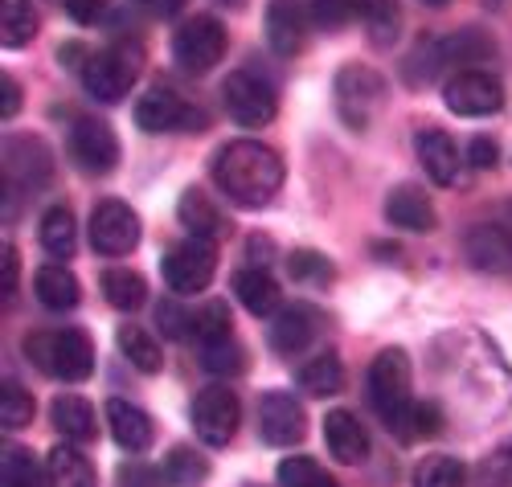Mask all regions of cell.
<instances>
[{"instance_id": "6da1fadb", "label": "cell", "mask_w": 512, "mask_h": 487, "mask_svg": "<svg viewBox=\"0 0 512 487\" xmlns=\"http://www.w3.org/2000/svg\"><path fill=\"white\" fill-rule=\"evenodd\" d=\"M213 181L238 209H263L283 185V160L259 140H230L213 156Z\"/></svg>"}, {"instance_id": "7a4b0ae2", "label": "cell", "mask_w": 512, "mask_h": 487, "mask_svg": "<svg viewBox=\"0 0 512 487\" xmlns=\"http://www.w3.org/2000/svg\"><path fill=\"white\" fill-rule=\"evenodd\" d=\"M369 406L386 422L390 434L410 442V422H414V393H410V357L406 348H381L369 365Z\"/></svg>"}, {"instance_id": "3957f363", "label": "cell", "mask_w": 512, "mask_h": 487, "mask_svg": "<svg viewBox=\"0 0 512 487\" xmlns=\"http://www.w3.org/2000/svg\"><path fill=\"white\" fill-rule=\"evenodd\" d=\"M25 357L58 381H87L95 373V344L82 328H62V332H33L25 336Z\"/></svg>"}, {"instance_id": "277c9868", "label": "cell", "mask_w": 512, "mask_h": 487, "mask_svg": "<svg viewBox=\"0 0 512 487\" xmlns=\"http://www.w3.org/2000/svg\"><path fill=\"white\" fill-rule=\"evenodd\" d=\"M140 70H144V50L136 46V41H119V46H107V50L91 54L78 74H82V86H87L91 99L119 103L136 86Z\"/></svg>"}, {"instance_id": "5b68a950", "label": "cell", "mask_w": 512, "mask_h": 487, "mask_svg": "<svg viewBox=\"0 0 512 487\" xmlns=\"http://www.w3.org/2000/svg\"><path fill=\"white\" fill-rule=\"evenodd\" d=\"M332 99H336V115L345 119L353 131H365L381 107H386V78H381L373 66L349 62L340 66L336 82H332Z\"/></svg>"}, {"instance_id": "8992f818", "label": "cell", "mask_w": 512, "mask_h": 487, "mask_svg": "<svg viewBox=\"0 0 512 487\" xmlns=\"http://www.w3.org/2000/svg\"><path fill=\"white\" fill-rule=\"evenodd\" d=\"M222 103H226V115L238 127H267L279 111L275 86L267 78H259L254 70H234L222 82Z\"/></svg>"}, {"instance_id": "52a82bcc", "label": "cell", "mask_w": 512, "mask_h": 487, "mask_svg": "<svg viewBox=\"0 0 512 487\" xmlns=\"http://www.w3.org/2000/svg\"><path fill=\"white\" fill-rule=\"evenodd\" d=\"M173 58L181 62V70L189 74H209L226 58V25L218 17H189L177 33H173Z\"/></svg>"}, {"instance_id": "ba28073f", "label": "cell", "mask_w": 512, "mask_h": 487, "mask_svg": "<svg viewBox=\"0 0 512 487\" xmlns=\"http://www.w3.org/2000/svg\"><path fill=\"white\" fill-rule=\"evenodd\" d=\"M160 271H164L168 291L197 295V291H205L213 283V271H218V254H213V242H205V238H185V242H177L173 250L164 254Z\"/></svg>"}, {"instance_id": "9c48e42d", "label": "cell", "mask_w": 512, "mask_h": 487, "mask_svg": "<svg viewBox=\"0 0 512 487\" xmlns=\"http://www.w3.org/2000/svg\"><path fill=\"white\" fill-rule=\"evenodd\" d=\"M242 422V402L238 393L226 385H205L193 397V430L205 447H226V442L238 434Z\"/></svg>"}, {"instance_id": "30bf717a", "label": "cell", "mask_w": 512, "mask_h": 487, "mask_svg": "<svg viewBox=\"0 0 512 487\" xmlns=\"http://www.w3.org/2000/svg\"><path fill=\"white\" fill-rule=\"evenodd\" d=\"M132 119L148 136H164V131H201V111H193L173 86H152L132 107Z\"/></svg>"}, {"instance_id": "8fae6325", "label": "cell", "mask_w": 512, "mask_h": 487, "mask_svg": "<svg viewBox=\"0 0 512 487\" xmlns=\"http://www.w3.org/2000/svg\"><path fill=\"white\" fill-rule=\"evenodd\" d=\"M91 246L103 258H123L140 246V217L132 205H123L115 197L99 201L91 209Z\"/></svg>"}, {"instance_id": "7c38bea8", "label": "cell", "mask_w": 512, "mask_h": 487, "mask_svg": "<svg viewBox=\"0 0 512 487\" xmlns=\"http://www.w3.org/2000/svg\"><path fill=\"white\" fill-rule=\"evenodd\" d=\"M443 103H447V111H455L463 119H484L504 107V86H500V78H492L484 70H459L443 86Z\"/></svg>"}, {"instance_id": "4fadbf2b", "label": "cell", "mask_w": 512, "mask_h": 487, "mask_svg": "<svg viewBox=\"0 0 512 487\" xmlns=\"http://www.w3.org/2000/svg\"><path fill=\"white\" fill-rule=\"evenodd\" d=\"M70 160L82 172H91V176L115 172V164H119V140H115L111 123H103V119H78L70 127Z\"/></svg>"}, {"instance_id": "5bb4252c", "label": "cell", "mask_w": 512, "mask_h": 487, "mask_svg": "<svg viewBox=\"0 0 512 487\" xmlns=\"http://www.w3.org/2000/svg\"><path fill=\"white\" fill-rule=\"evenodd\" d=\"M259 434L271 447H295L308 434V414L300 406V397H291L283 389H271L259 397Z\"/></svg>"}, {"instance_id": "9a60e30c", "label": "cell", "mask_w": 512, "mask_h": 487, "mask_svg": "<svg viewBox=\"0 0 512 487\" xmlns=\"http://www.w3.org/2000/svg\"><path fill=\"white\" fill-rule=\"evenodd\" d=\"M463 254L476 271L488 275H512V226L500 221H480L463 234Z\"/></svg>"}, {"instance_id": "2e32d148", "label": "cell", "mask_w": 512, "mask_h": 487, "mask_svg": "<svg viewBox=\"0 0 512 487\" xmlns=\"http://www.w3.org/2000/svg\"><path fill=\"white\" fill-rule=\"evenodd\" d=\"M320 312L312 303H291L279 316H271V348L279 357H300L320 332Z\"/></svg>"}, {"instance_id": "e0dca14e", "label": "cell", "mask_w": 512, "mask_h": 487, "mask_svg": "<svg viewBox=\"0 0 512 487\" xmlns=\"http://www.w3.org/2000/svg\"><path fill=\"white\" fill-rule=\"evenodd\" d=\"M324 447L336 463L357 467L369 459V430L361 426V418L353 410H332V414H324Z\"/></svg>"}, {"instance_id": "ac0fdd59", "label": "cell", "mask_w": 512, "mask_h": 487, "mask_svg": "<svg viewBox=\"0 0 512 487\" xmlns=\"http://www.w3.org/2000/svg\"><path fill=\"white\" fill-rule=\"evenodd\" d=\"M414 152L422 160V172L431 176L435 185H443V189L455 185L459 176H463V156H459L455 140L447 136V131H439V127L418 131V136H414Z\"/></svg>"}, {"instance_id": "d6986e66", "label": "cell", "mask_w": 512, "mask_h": 487, "mask_svg": "<svg viewBox=\"0 0 512 487\" xmlns=\"http://www.w3.org/2000/svg\"><path fill=\"white\" fill-rule=\"evenodd\" d=\"M107 426H111V438L127 455H144L156 442V422L136 402H123V397H111L107 402Z\"/></svg>"}, {"instance_id": "ffe728a7", "label": "cell", "mask_w": 512, "mask_h": 487, "mask_svg": "<svg viewBox=\"0 0 512 487\" xmlns=\"http://www.w3.org/2000/svg\"><path fill=\"white\" fill-rule=\"evenodd\" d=\"M308 37V13L295 0H271L267 5V46L279 58H295Z\"/></svg>"}, {"instance_id": "44dd1931", "label": "cell", "mask_w": 512, "mask_h": 487, "mask_svg": "<svg viewBox=\"0 0 512 487\" xmlns=\"http://www.w3.org/2000/svg\"><path fill=\"white\" fill-rule=\"evenodd\" d=\"M17 144H21V152H13L9 144H5V181H9V193L17 189V185H25V189H37L41 181H50V148L41 144L37 136H17Z\"/></svg>"}, {"instance_id": "7402d4cb", "label": "cell", "mask_w": 512, "mask_h": 487, "mask_svg": "<svg viewBox=\"0 0 512 487\" xmlns=\"http://www.w3.org/2000/svg\"><path fill=\"white\" fill-rule=\"evenodd\" d=\"M177 217H181V226L189 230V238L218 242V238L230 234L226 213L218 209V201H213L209 193H201V189H185V193H181V201H177Z\"/></svg>"}, {"instance_id": "603a6c76", "label": "cell", "mask_w": 512, "mask_h": 487, "mask_svg": "<svg viewBox=\"0 0 512 487\" xmlns=\"http://www.w3.org/2000/svg\"><path fill=\"white\" fill-rule=\"evenodd\" d=\"M386 217H390V226L410 230V234L435 230V205H431V197H426L418 185H398L386 197Z\"/></svg>"}, {"instance_id": "cb8c5ba5", "label": "cell", "mask_w": 512, "mask_h": 487, "mask_svg": "<svg viewBox=\"0 0 512 487\" xmlns=\"http://www.w3.org/2000/svg\"><path fill=\"white\" fill-rule=\"evenodd\" d=\"M50 422H54V430H58L66 442H74V447H82V442H91V438L99 434L95 406L87 402V397H78V393H62V397H54Z\"/></svg>"}, {"instance_id": "d4e9b609", "label": "cell", "mask_w": 512, "mask_h": 487, "mask_svg": "<svg viewBox=\"0 0 512 487\" xmlns=\"http://www.w3.org/2000/svg\"><path fill=\"white\" fill-rule=\"evenodd\" d=\"M234 295L250 316H279L283 312V295L279 283L267 275V267H246L234 275Z\"/></svg>"}, {"instance_id": "484cf974", "label": "cell", "mask_w": 512, "mask_h": 487, "mask_svg": "<svg viewBox=\"0 0 512 487\" xmlns=\"http://www.w3.org/2000/svg\"><path fill=\"white\" fill-rule=\"evenodd\" d=\"M33 295L41 307H50V312H70L82 299V287H78L74 271H66L62 262H50V267H41L33 275Z\"/></svg>"}, {"instance_id": "4316f807", "label": "cell", "mask_w": 512, "mask_h": 487, "mask_svg": "<svg viewBox=\"0 0 512 487\" xmlns=\"http://www.w3.org/2000/svg\"><path fill=\"white\" fill-rule=\"evenodd\" d=\"M46 475H50V487H99L95 463L82 455L74 442H58L46 455Z\"/></svg>"}, {"instance_id": "83f0119b", "label": "cell", "mask_w": 512, "mask_h": 487, "mask_svg": "<svg viewBox=\"0 0 512 487\" xmlns=\"http://www.w3.org/2000/svg\"><path fill=\"white\" fill-rule=\"evenodd\" d=\"M492 50H496V46H492V37H488L484 29H459L455 37H443V41H439L443 66H447V70L455 66V74L467 70L472 62H488Z\"/></svg>"}, {"instance_id": "f1b7e54d", "label": "cell", "mask_w": 512, "mask_h": 487, "mask_svg": "<svg viewBox=\"0 0 512 487\" xmlns=\"http://www.w3.org/2000/svg\"><path fill=\"white\" fill-rule=\"evenodd\" d=\"M99 287H103V299L115 307V312H136V307H144V299H148L144 275H140V271H127V267L103 271Z\"/></svg>"}, {"instance_id": "f546056e", "label": "cell", "mask_w": 512, "mask_h": 487, "mask_svg": "<svg viewBox=\"0 0 512 487\" xmlns=\"http://www.w3.org/2000/svg\"><path fill=\"white\" fill-rule=\"evenodd\" d=\"M300 389L308 397H332L345 389V365H340L336 352H316V357L300 369Z\"/></svg>"}, {"instance_id": "4dcf8cb0", "label": "cell", "mask_w": 512, "mask_h": 487, "mask_svg": "<svg viewBox=\"0 0 512 487\" xmlns=\"http://www.w3.org/2000/svg\"><path fill=\"white\" fill-rule=\"evenodd\" d=\"M115 340H119V352L127 357V365H132V369H140V373H148V377L160 373V365H164L160 344H156L140 324H119Z\"/></svg>"}, {"instance_id": "1f68e13d", "label": "cell", "mask_w": 512, "mask_h": 487, "mask_svg": "<svg viewBox=\"0 0 512 487\" xmlns=\"http://www.w3.org/2000/svg\"><path fill=\"white\" fill-rule=\"evenodd\" d=\"M37 37V9L29 0H0V41L9 50H21Z\"/></svg>"}, {"instance_id": "d6a6232c", "label": "cell", "mask_w": 512, "mask_h": 487, "mask_svg": "<svg viewBox=\"0 0 512 487\" xmlns=\"http://www.w3.org/2000/svg\"><path fill=\"white\" fill-rule=\"evenodd\" d=\"M41 246H46L54 258H70L78 246V226H74V213L66 205H54L41 213Z\"/></svg>"}, {"instance_id": "836d02e7", "label": "cell", "mask_w": 512, "mask_h": 487, "mask_svg": "<svg viewBox=\"0 0 512 487\" xmlns=\"http://www.w3.org/2000/svg\"><path fill=\"white\" fill-rule=\"evenodd\" d=\"M193 340L205 348V344H222V340H234V328H230V307L226 299H209L193 312Z\"/></svg>"}, {"instance_id": "e575fe53", "label": "cell", "mask_w": 512, "mask_h": 487, "mask_svg": "<svg viewBox=\"0 0 512 487\" xmlns=\"http://www.w3.org/2000/svg\"><path fill=\"white\" fill-rule=\"evenodd\" d=\"M414 487H467V467L455 455H426L414 467Z\"/></svg>"}, {"instance_id": "d590c367", "label": "cell", "mask_w": 512, "mask_h": 487, "mask_svg": "<svg viewBox=\"0 0 512 487\" xmlns=\"http://www.w3.org/2000/svg\"><path fill=\"white\" fill-rule=\"evenodd\" d=\"M275 475H279V487H336V479L308 455H287L275 467Z\"/></svg>"}, {"instance_id": "8d00e7d4", "label": "cell", "mask_w": 512, "mask_h": 487, "mask_svg": "<svg viewBox=\"0 0 512 487\" xmlns=\"http://www.w3.org/2000/svg\"><path fill=\"white\" fill-rule=\"evenodd\" d=\"M373 9V0H312L308 13L320 29H340L349 21H365V13Z\"/></svg>"}, {"instance_id": "74e56055", "label": "cell", "mask_w": 512, "mask_h": 487, "mask_svg": "<svg viewBox=\"0 0 512 487\" xmlns=\"http://www.w3.org/2000/svg\"><path fill=\"white\" fill-rule=\"evenodd\" d=\"M5 487H50L46 463H37L25 447L5 451Z\"/></svg>"}, {"instance_id": "f35d334b", "label": "cell", "mask_w": 512, "mask_h": 487, "mask_svg": "<svg viewBox=\"0 0 512 487\" xmlns=\"http://www.w3.org/2000/svg\"><path fill=\"white\" fill-rule=\"evenodd\" d=\"M287 275L304 287H328L332 283V262L316 250H291L287 254Z\"/></svg>"}, {"instance_id": "ab89813d", "label": "cell", "mask_w": 512, "mask_h": 487, "mask_svg": "<svg viewBox=\"0 0 512 487\" xmlns=\"http://www.w3.org/2000/svg\"><path fill=\"white\" fill-rule=\"evenodd\" d=\"M160 471H164V479L173 483V487H197V483L209 475V463H205L197 451L177 447L173 455H168V463H164Z\"/></svg>"}, {"instance_id": "60d3db41", "label": "cell", "mask_w": 512, "mask_h": 487, "mask_svg": "<svg viewBox=\"0 0 512 487\" xmlns=\"http://www.w3.org/2000/svg\"><path fill=\"white\" fill-rule=\"evenodd\" d=\"M0 422L5 430H21L33 422V397L17 381H5V393H0Z\"/></svg>"}, {"instance_id": "b9f144b4", "label": "cell", "mask_w": 512, "mask_h": 487, "mask_svg": "<svg viewBox=\"0 0 512 487\" xmlns=\"http://www.w3.org/2000/svg\"><path fill=\"white\" fill-rule=\"evenodd\" d=\"M398 21H402V13H398L394 0H373V9L365 13V29H369L373 46H390L398 37Z\"/></svg>"}, {"instance_id": "7bdbcfd3", "label": "cell", "mask_w": 512, "mask_h": 487, "mask_svg": "<svg viewBox=\"0 0 512 487\" xmlns=\"http://www.w3.org/2000/svg\"><path fill=\"white\" fill-rule=\"evenodd\" d=\"M476 483L480 487H512V438L500 442V447L480 463Z\"/></svg>"}, {"instance_id": "ee69618b", "label": "cell", "mask_w": 512, "mask_h": 487, "mask_svg": "<svg viewBox=\"0 0 512 487\" xmlns=\"http://www.w3.org/2000/svg\"><path fill=\"white\" fill-rule=\"evenodd\" d=\"M156 324L168 340H185L193 332V312H185V307L177 299H160L156 303Z\"/></svg>"}, {"instance_id": "f6af8a7d", "label": "cell", "mask_w": 512, "mask_h": 487, "mask_svg": "<svg viewBox=\"0 0 512 487\" xmlns=\"http://www.w3.org/2000/svg\"><path fill=\"white\" fill-rule=\"evenodd\" d=\"M201 365L209 373H242V348L234 340H222V344H205L201 348Z\"/></svg>"}, {"instance_id": "bcb514c9", "label": "cell", "mask_w": 512, "mask_h": 487, "mask_svg": "<svg viewBox=\"0 0 512 487\" xmlns=\"http://www.w3.org/2000/svg\"><path fill=\"white\" fill-rule=\"evenodd\" d=\"M439 426H443V410H439L435 402H418V406H414V422H410V442H414V438L439 434Z\"/></svg>"}, {"instance_id": "7dc6e473", "label": "cell", "mask_w": 512, "mask_h": 487, "mask_svg": "<svg viewBox=\"0 0 512 487\" xmlns=\"http://www.w3.org/2000/svg\"><path fill=\"white\" fill-rule=\"evenodd\" d=\"M119 479H123V487H164V483H168V479H164V471L144 467V463L123 467V471H119Z\"/></svg>"}, {"instance_id": "c3c4849f", "label": "cell", "mask_w": 512, "mask_h": 487, "mask_svg": "<svg viewBox=\"0 0 512 487\" xmlns=\"http://www.w3.org/2000/svg\"><path fill=\"white\" fill-rule=\"evenodd\" d=\"M62 9L78 21V25H95L107 13V0H62Z\"/></svg>"}, {"instance_id": "681fc988", "label": "cell", "mask_w": 512, "mask_h": 487, "mask_svg": "<svg viewBox=\"0 0 512 487\" xmlns=\"http://www.w3.org/2000/svg\"><path fill=\"white\" fill-rule=\"evenodd\" d=\"M467 156H472V168H496V156H500V148H496V140H488V136H476L472 140V148H467Z\"/></svg>"}, {"instance_id": "f907efd6", "label": "cell", "mask_w": 512, "mask_h": 487, "mask_svg": "<svg viewBox=\"0 0 512 487\" xmlns=\"http://www.w3.org/2000/svg\"><path fill=\"white\" fill-rule=\"evenodd\" d=\"M17 275H21V258H17V246L9 242L5 246V299L17 295Z\"/></svg>"}, {"instance_id": "816d5d0a", "label": "cell", "mask_w": 512, "mask_h": 487, "mask_svg": "<svg viewBox=\"0 0 512 487\" xmlns=\"http://www.w3.org/2000/svg\"><path fill=\"white\" fill-rule=\"evenodd\" d=\"M0 91H5V107H0V115L13 119V115H17V107H21V86H17V78H9V74H5V82H0Z\"/></svg>"}, {"instance_id": "f5cc1de1", "label": "cell", "mask_w": 512, "mask_h": 487, "mask_svg": "<svg viewBox=\"0 0 512 487\" xmlns=\"http://www.w3.org/2000/svg\"><path fill=\"white\" fill-rule=\"evenodd\" d=\"M508 5H512V0H484V9H488V13H504Z\"/></svg>"}, {"instance_id": "db71d44e", "label": "cell", "mask_w": 512, "mask_h": 487, "mask_svg": "<svg viewBox=\"0 0 512 487\" xmlns=\"http://www.w3.org/2000/svg\"><path fill=\"white\" fill-rule=\"evenodd\" d=\"M156 9H160V13H177L181 0H156Z\"/></svg>"}, {"instance_id": "11a10c76", "label": "cell", "mask_w": 512, "mask_h": 487, "mask_svg": "<svg viewBox=\"0 0 512 487\" xmlns=\"http://www.w3.org/2000/svg\"><path fill=\"white\" fill-rule=\"evenodd\" d=\"M426 5H431V9H443V5H447V0H426Z\"/></svg>"}]
</instances>
